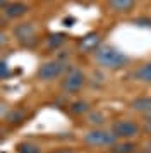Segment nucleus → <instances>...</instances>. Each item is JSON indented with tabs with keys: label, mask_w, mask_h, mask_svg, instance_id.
<instances>
[{
	"label": "nucleus",
	"mask_w": 151,
	"mask_h": 153,
	"mask_svg": "<svg viewBox=\"0 0 151 153\" xmlns=\"http://www.w3.org/2000/svg\"><path fill=\"white\" fill-rule=\"evenodd\" d=\"M95 62L108 71H117L122 69L129 64V59L125 53H122L120 50H117L112 45H100L95 50Z\"/></svg>",
	"instance_id": "f257e3e1"
},
{
	"label": "nucleus",
	"mask_w": 151,
	"mask_h": 153,
	"mask_svg": "<svg viewBox=\"0 0 151 153\" xmlns=\"http://www.w3.org/2000/svg\"><path fill=\"white\" fill-rule=\"evenodd\" d=\"M134 77L137 81H141V83H151V60L143 64V65H139L136 69V72H134Z\"/></svg>",
	"instance_id": "ddd939ff"
},
{
	"label": "nucleus",
	"mask_w": 151,
	"mask_h": 153,
	"mask_svg": "<svg viewBox=\"0 0 151 153\" xmlns=\"http://www.w3.org/2000/svg\"><path fill=\"white\" fill-rule=\"evenodd\" d=\"M130 108L136 112H143V114H148L151 112V97H139L134 98L130 102Z\"/></svg>",
	"instance_id": "9b49d317"
},
{
	"label": "nucleus",
	"mask_w": 151,
	"mask_h": 153,
	"mask_svg": "<svg viewBox=\"0 0 151 153\" xmlns=\"http://www.w3.org/2000/svg\"><path fill=\"white\" fill-rule=\"evenodd\" d=\"M144 117H146V120H148V122L151 124V112H148V114H144Z\"/></svg>",
	"instance_id": "5701e85b"
},
{
	"label": "nucleus",
	"mask_w": 151,
	"mask_h": 153,
	"mask_svg": "<svg viewBox=\"0 0 151 153\" xmlns=\"http://www.w3.org/2000/svg\"><path fill=\"white\" fill-rule=\"evenodd\" d=\"M7 42H9V35L4 33V31H0V48H2L4 45H7Z\"/></svg>",
	"instance_id": "aec40b11"
},
{
	"label": "nucleus",
	"mask_w": 151,
	"mask_h": 153,
	"mask_svg": "<svg viewBox=\"0 0 151 153\" xmlns=\"http://www.w3.org/2000/svg\"><path fill=\"white\" fill-rule=\"evenodd\" d=\"M112 132L117 139H130L139 134V126L134 120H117L112 124Z\"/></svg>",
	"instance_id": "423d86ee"
},
{
	"label": "nucleus",
	"mask_w": 151,
	"mask_h": 153,
	"mask_svg": "<svg viewBox=\"0 0 151 153\" xmlns=\"http://www.w3.org/2000/svg\"><path fill=\"white\" fill-rule=\"evenodd\" d=\"M9 112V103L0 102V117H5V114Z\"/></svg>",
	"instance_id": "6ab92c4d"
},
{
	"label": "nucleus",
	"mask_w": 151,
	"mask_h": 153,
	"mask_svg": "<svg viewBox=\"0 0 151 153\" xmlns=\"http://www.w3.org/2000/svg\"><path fill=\"white\" fill-rule=\"evenodd\" d=\"M12 36L17 40V43H19L21 47H26V48H31L34 45H38V42H40L38 28L31 21L17 22L12 29Z\"/></svg>",
	"instance_id": "f03ea898"
},
{
	"label": "nucleus",
	"mask_w": 151,
	"mask_h": 153,
	"mask_svg": "<svg viewBox=\"0 0 151 153\" xmlns=\"http://www.w3.org/2000/svg\"><path fill=\"white\" fill-rule=\"evenodd\" d=\"M4 119H5V122L9 126H19L27 119V110L26 108H21V107H17V108H9V112L5 114Z\"/></svg>",
	"instance_id": "6e6552de"
},
{
	"label": "nucleus",
	"mask_w": 151,
	"mask_h": 153,
	"mask_svg": "<svg viewBox=\"0 0 151 153\" xmlns=\"http://www.w3.org/2000/svg\"><path fill=\"white\" fill-rule=\"evenodd\" d=\"M7 2H9V0H0V9H2V7H4V5H5V4H7Z\"/></svg>",
	"instance_id": "b1692460"
},
{
	"label": "nucleus",
	"mask_w": 151,
	"mask_h": 153,
	"mask_svg": "<svg viewBox=\"0 0 151 153\" xmlns=\"http://www.w3.org/2000/svg\"><path fill=\"white\" fill-rule=\"evenodd\" d=\"M10 77V67L5 59H0V81L2 79H9Z\"/></svg>",
	"instance_id": "a211bd4d"
},
{
	"label": "nucleus",
	"mask_w": 151,
	"mask_h": 153,
	"mask_svg": "<svg viewBox=\"0 0 151 153\" xmlns=\"http://www.w3.org/2000/svg\"><path fill=\"white\" fill-rule=\"evenodd\" d=\"M84 145L93 146V148H103V146H113L117 143V136L112 132V129H103V127H95L88 131L82 136Z\"/></svg>",
	"instance_id": "39448f33"
},
{
	"label": "nucleus",
	"mask_w": 151,
	"mask_h": 153,
	"mask_svg": "<svg viewBox=\"0 0 151 153\" xmlns=\"http://www.w3.org/2000/svg\"><path fill=\"white\" fill-rule=\"evenodd\" d=\"M70 110L74 112V114H86V112L89 110V103L88 102H84V100L74 102V103L70 105Z\"/></svg>",
	"instance_id": "f3484780"
},
{
	"label": "nucleus",
	"mask_w": 151,
	"mask_h": 153,
	"mask_svg": "<svg viewBox=\"0 0 151 153\" xmlns=\"http://www.w3.org/2000/svg\"><path fill=\"white\" fill-rule=\"evenodd\" d=\"M100 47V36L98 33H88L79 40V48L81 52H95Z\"/></svg>",
	"instance_id": "1a4fd4ad"
},
{
	"label": "nucleus",
	"mask_w": 151,
	"mask_h": 153,
	"mask_svg": "<svg viewBox=\"0 0 151 153\" xmlns=\"http://www.w3.org/2000/svg\"><path fill=\"white\" fill-rule=\"evenodd\" d=\"M86 84V74L79 67H69L67 72L62 76L60 88L65 95H76L84 88Z\"/></svg>",
	"instance_id": "20e7f679"
},
{
	"label": "nucleus",
	"mask_w": 151,
	"mask_h": 153,
	"mask_svg": "<svg viewBox=\"0 0 151 153\" xmlns=\"http://www.w3.org/2000/svg\"><path fill=\"white\" fill-rule=\"evenodd\" d=\"M17 153H41L40 146L36 143H27V141H22L17 145Z\"/></svg>",
	"instance_id": "dca6fc26"
},
{
	"label": "nucleus",
	"mask_w": 151,
	"mask_h": 153,
	"mask_svg": "<svg viewBox=\"0 0 151 153\" xmlns=\"http://www.w3.org/2000/svg\"><path fill=\"white\" fill-rule=\"evenodd\" d=\"M105 153H115V152H105Z\"/></svg>",
	"instance_id": "a878e982"
},
{
	"label": "nucleus",
	"mask_w": 151,
	"mask_h": 153,
	"mask_svg": "<svg viewBox=\"0 0 151 153\" xmlns=\"http://www.w3.org/2000/svg\"><path fill=\"white\" fill-rule=\"evenodd\" d=\"M45 2H55V0H45Z\"/></svg>",
	"instance_id": "393cba45"
},
{
	"label": "nucleus",
	"mask_w": 151,
	"mask_h": 153,
	"mask_svg": "<svg viewBox=\"0 0 151 153\" xmlns=\"http://www.w3.org/2000/svg\"><path fill=\"white\" fill-rule=\"evenodd\" d=\"M74 22H76L74 17H65V19H64V24H65V26H72Z\"/></svg>",
	"instance_id": "4be33fe9"
},
{
	"label": "nucleus",
	"mask_w": 151,
	"mask_h": 153,
	"mask_svg": "<svg viewBox=\"0 0 151 153\" xmlns=\"http://www.w3.org/2000/svg\"><path fill=\"white\" fill-rule=\"evenodd\" d=\"M65 42H67V35L65 33H52L47 38V47L50 50H58Z\"/></svg>",
	"instance_id": "f8f14e48"
},
{
	"label": "nucleus",
	"mask_w": 151,
	"mask_h": 153,
	"mask_svg": "<svg viewBox=\"0 0 151 153\" xmlns=\"http://www.w3.org/2000/svg\"><path fill=\"white\" fill-rule=\"evenodd\" d=\"M2 21H4V19H2V17H0V24H2Z\"/></svg>",
	"instance_id": "bb28decb"
},
{
	"label": "nucleus",
	"mask_w": 151,
	"mask_h": 153,
	"mask_svg": "<svg viewBox=\"0 0 151 153\" xmlns=\"http://www.w3.org/2000/svg\"><path fill=\"white\" fill-rule=\"evenodd\" d=\"M27 10H29V7H27L26 2L14 0V2H7L2 7V14L5 19H19V17L27 14Z\"/></svg>",
	"instance_id": "0eeeda50"
},
{
	"label": "nucleus",
	"mask_w": 151,
	"mask_h": 153,
	"mask_svg": "<svg viewBox=\"0 0 151 153\" xmlns=\"http://www.w3.org/2000/svg\"><path fill=\"white\" fill-rule=\"evenodd\" d=\"M69 65L65 60L62 59H57V60H45V62L40 64V67L36 71V77L43 81V83H50V81H55L62 77L65 72H67Z\"/></svg>",
	"instance_id": "7ed1b4c3"
},
{
	"label": "nucleus",
	"mask_w": 151,
	"mask_h": 153,
	"mask_svg": "<svg viewBox=\"0 0 151 153\" xmlns=\"http://www.w3.org/2000/svg\"><path fill=\"white\" fill-rule=\"evenodd\" d=\"M86 122L91 124V126H95V127H100V126H103V122H105V115L98 110L88 112V114H86Z\"/></svg>",
	"instance_id": "4468645a"
},
{
	"label": "nucleus",
	"mask_w": 151,
	"mask_h": 153,
	"mask_svg": "<svg viewBox=\"0 0 151 153\" xmlns=\"http://www.w3.org/2000/svg\"><path fill=\"white\" fill-rule=\"evenodd\" d=\"M50 153H76L74 150H70V148H57V150H53V152Z\"/></svg>",
	"instance_id": "412c9836"
},
{
	"label": "nucleus",
	"mask_w": 151,
	"mask_h": 153,
	"mask_svg": "<svg viewBox=\"0 0 151 153\" xmlns=\"http://www.w3.org/2000/svg\"><path fill=\"white\" fill-rule=\"evenodd\" d=\"M107 5L115 14H125V12H129L130 9H134L136 0H108Z\"/></svg>",
	"instance_id": "9d476101"
},
{
	"label": "nucleus",
	"mask_w": 151,
	"mask_h": 153,
	"mask_svg": "<svg viewBox=\"0 0 151 153\" xmlns=\"http://www.w3.org/2000/svg\"><path fill=\"white\" fill-rule=\"evenodd\" d=\"M136 150H137V146L134 143H127V141L113 145V152L115 153H136Z\"/></svg>",
	"instance_id": "2eb2a0df"
}]
</instances>
